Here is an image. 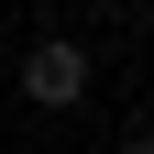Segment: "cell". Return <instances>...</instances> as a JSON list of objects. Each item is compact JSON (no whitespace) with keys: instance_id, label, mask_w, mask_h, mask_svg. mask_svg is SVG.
I'll use <instances>...</instances> for the list:
<instances>
[{"instance_id":"cell-1","label":"cell","mask_w":154,"mask_h":154,"mask_svg":"<svg viewBox=\"0 0 154 154\" xmlns=\"http://www.w3.org/2000/svg\"><path fill=\"white\" fill-rule=\"evenodd\" d=\"M88 44H77V33H33L22 44V99L33 110H88Z\"/></svg>"}]
</instances>
